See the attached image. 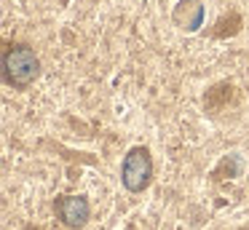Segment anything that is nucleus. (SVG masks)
Listing matches in <instances>:
<instances>
[{
	"instance_id": "obj_1",
	"label": "nucleus",
	"mask_w": 249,
	"mask_h": 230,
	"mask_svg": "<svg viewBox=\"0 0 249 230\" xmlns=\"http://www.w3.org/2000/svg\"><path fill=\"white\" fill-rule=\"evenodd\" d=\"M3 70H6V80L17 88H24L35 80L40 70V62L30 46H8L6 56H3Z\"/></svg>"
},
{
	"instance_id": "obj_2",
	"label": "nucleus",
	"mask_w": 249,
	"mask_h": 230,
	"mask_svg": "<svg viewBox=\"0 0 249 230\" xmlns=\"http://www.w3.org/2000/svg\"><path fill=\"white\" fill-rule=\"evenodd\" d=\"M121 177H124V185L126 190L131 193H140L147 187L153 177V160L150 153L145 147H131L124 158V169H121Z\"/></svg>"
},
{
	"instance_id": "obj_3",
	"label": "nucleus",
	"mask_w": 249,
	"mask_h": 230,
	"mask_svg": "<svg viewBox=\"0 0 249 230\" xmlns=\"http://www.w3.org/2000/svg\"><path fill=\"white\" fill-rule=\"evenodd\" d=\"M56 212H59L62 222L70 228H83L89 219V201L83 195H65L56 201Z\"/></svg>"
}]
</instances>
